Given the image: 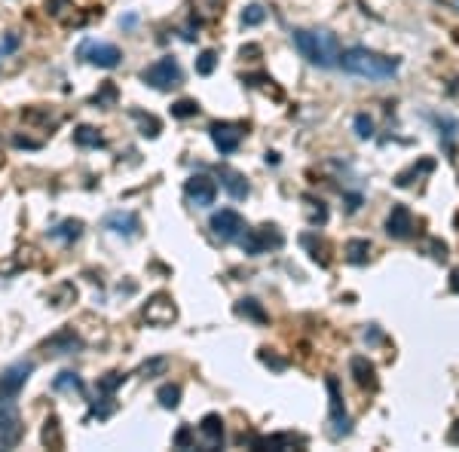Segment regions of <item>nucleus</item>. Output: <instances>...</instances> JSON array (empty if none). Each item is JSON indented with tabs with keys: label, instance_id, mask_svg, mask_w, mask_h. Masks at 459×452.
Returning a JSON list of instances; mask_svg holds the SVG:
<instances>
[{
	"label": "nucleus",
	"instance_id": "24",
	"mask_svg": "<svg viewBox=\"0 0 459 452\" xmlns=\"http://www.w3.org/2000/svg\"><path fill=\"white\" fill-rule=\"evenodd\" d=\"M53 235L61 239V242H74V239L83 235V220H65L58 230H53Z\"/></svg>",
	"mask_w": 459,
	"mask_h": 452
},
{
	"label": "nucleus",
	"instance_id": "39",
	"mask_svg": "<svg viewBox=\"0 0 459 452\" xmlns=\"http://www.w3.org/2000/svg\"><path fill=\"white\" fill-rule=\"evenodd\" d=\"M450 291L459 294V269H453V275H450Z\"/></svg>",
	"mask_w": 459,
	"mask_h": 452
},
{
	"label": "nucleus",
	"instance_id": "11",
	"mask_svg": "<svg viewBox=\"0 0 459 452\" xmlns=\"http://www.w3.org/2000/svg\"><path fill=\"white\" fill-rule=\"evenodd\" d=\"M386 232H389L392 239H411V235L416 232L413 214L407 205H392L389 217H386Z\"/></svg>",
	"mask_w": 459,
	"mask_h": 452
},
{
	"label": "nucleus",
	"instance_id": "1",
	"mask_svg": "<svg viewBox=\"0 0 459 452\" xmlns=\"http://www.w3.org/2000/svg\"><path fill=\"white\" fill-rule=\"evenodd\" d=\"M291 40L297 46V53L315 68H337L340 65L343 49L337 43V37L331 31H306V28H294Z\"/></svg>",
	"mask_w": 459,
	"mask_h": 452
},
{
	"label": "nucleus",
	"instance_id": "33",
	"mask_svg": "<svg viewBox=\"0 0 459 452\" xmlns=\"http://www.w3.org/2000/svg\"><path fill=\"white\" fill-rule=\"evenodd\" d=\"M135 119L141 122V135L144 138H157L159 135V122L153 117H144V113H135Z\"/></svg>",
	"mask_w": 459,
	"mask_h": 452
},
{
	"label": "nucleus",
	"instance_id": "32",
	"mask_svg": "<svg viewBox=\"0 0 459 452\" xmlns=\"http://www.w3.org/2000/svg\"><path fill=\"white\" fill-rule=\"evenodd\" d=\"M43 443H49V446H61V434H58V419L53 416V419H46V428H43Z\"/></svg>",
	"mask_w": 459,
	"mask_h": 452
},
{
	"label": "nucleus",
	"instance_id": "7",
	"mask_svg": "<svg viewBox=\"0 0 459 452\" xmlns=\"http://www.w3.org/2000/svg\"><path fill=\"white\" fill-rule=\"evenodd\" d=\"M144 318H147V324H153V327H169V324L178 321V306H175L172 296L157 294V296H150V300H147Z\"/></svg>",
	"mask_w": 459,
	"mask_h": 452
},
{
	"label": "nucleus",
	"instance_id": "31",
	"mask_svg": "<svg viewBox=\"0 0 459 452\" xmlns=\"http://www.w3.org/2000/svg\"><path fill=\"white\" fill-rule=\"evenodd\" d=\"M263 18H267V13H263V6L260 4H251V6H245V13H242V25H260Z\"/></svg>",
	"mask_w": 459,
	"mask_h": 452
},
{
	"label": "nucleus",
	"instance_id": "8",
	"mask_svg": "<svg viewBox=\"0 0 459 452\" xmlns=\"http://www.w3.org/2000/svg\"><path fill=\"white\" fill-rule=\"evenodd\" d=\"M211 232L218 235L221 242H236L242 230H245V220H242V214L239 211H230V208H223L218 214H211Z\"/></svg>",
	"mask_w": 459,
	"mask_h": 452
},
{
	"label": "nucleus",
	"instance_id": "19",
	"mask_svg": "<svg viewBox=\"0 0 459 452\" xmlns=\"http://www.w3.org/2000/svg\"><path fill=\"white\" fill-rule=\"evenodd\" d=\"M300 440H294L291 434H273V437H258L254 440V449H288Z\"/></svg>",
	"mask_w": 459,
	"mask_h": 452
},
{
	"label": "nucleus",
	"instance_id": "34",
	"mask_svg": "<svg viewBox=\"0 0 459 452\" xmlns=\"http://www.w3.org/2000/svg\"><path fill=\"white\" fill-rule=\"evenodd\" d=\"M175 446H178V449H190V446H193V428H190V425H184L178 434H175Z\"/></svg>",
	"mask_w": 459,
	"mask_h": 452
},
{
	"label": "nucleus",
	"instance_id": "28",
	"mask_svg": "<svg viewBox=\"0 0 459 452\" xmlns=\"http://www.w3.org/2000/svg\"><path fill=\"white\" fill-rule=\"evenodd\" d=\"M214 68H218V53H214V49H206V53L196 58V74L199 77H209Z\"/></svg>",
	"mask_w": 459,
	"mask_h": 452
},
{
	"label": "nucleus",
	"instance_id": "15",
	"mask_svg": "<svg viewBox=\"0 0 459 452\" xmlns=\"http://www.w3.org/2000/svg\"><path fill=\"white\" fill-rule=\"evenodd\" d=\"M199 434L206 437V446L209 449H218L223 443V419L218 413H209L206 419L199 422Z\"/></svg>",
	"mask_w": 459,
	"mask_h": 452
},
{
	"label": "nucleus",
	"instance_id": "5",
	"mask_svg": "<svg viewBox=\"0 0 459 452\" xmlns=\"http://www.w3.org/2000/svg\"><path fill=\"white\" fill-rule=\"evenodd\" d=\"M31 373H34V364H31V361L9 364L4 373H0V404H9V400L22 392L25 382L31 379Z\"/></svg>",
	"mask_w": 459,
	"mask_h": 452
},
{
	"label": "nucleus",
	"instance_id": "38",
	"mask_svg": "<svg viewBox=\"0 0 459 452\" xmlns=\"http://www.w3.org/2000/svg\"><path fill=\"white\" fill-rule=\"evenodd\" d=\"M447 443H453V446L459 443V422H453V428L447 431Z\"/></svg>",
	"mask_w": 459,
	"mask_h": 452
},
{
	"label": "nucleus",
	"instance_id": "35",
	"mask_svg": "<svg viewBox=\"0 0 459 452\" xmlns=\"http://www.w3.org/2000/svg\"><path fill=\"white\" fill-rule=\"evenodd\" d=\"M157 370H166V361H162V357H157V361H150V364H144V367L138 370V373L150 379V373H157Z\"/></svg>",
	"mask_w": 459,
	"mask_h": 452
},
{
	"label": "nucleus",
	"instance_id": "10",
	"mask_svg": "<svg viewBox=\"0 0 459 452\" xmlns=\"http://www.w3.org/2000/svg\"><path fill=\"white\" fill-rule=\"evenodd\" d=\"M328 394H331V425H334V437H343L349 434V413L343 407V397H340V382L334 376H328Z\"/></svg>",
	"mask_w": 459,
	"mask_h": 452
},
{
	"label": "nucleus",
	"instance_id": "17",
	"mask_svg": "<svg viewBox=\"0 0 459 452\" xmlns=\"http://www.w3.org/2000/svg\"><path fill=\"white\" fill-rule=\"evenodd\" d=\"M221 183H223V190H227L233 199H245V196H248V181H245L239 171L221 168Z\"/></svg>",
	"mask_w": 459,
	"mask_h": 452
},
{
	"label": "nucleus",
	"instance_id": "29",
	"mask_svg": "<svg viewBox=\"0 0 459 452\" xmlns=\"http://www.w3.org/2000/svg\"><path fill=\"white\" fill-rule=\"evenodd\" d=\"M352 126H355V135H359L362 141H367V138H374V119L367 117V113H355Z\"/></svg>",
	"mask_w": 459,
	"mask_h": 452
},
{
	"label": "nucleus",
	"instance_id": "25",
	"mask_svg": "<svg viewBox=\"0 0 459 452\" xmlns=\"http://www.w3.org/2000/svg\"><path fill=\"white\" fill-rule=\"evenodd\" d=\"M157 400H159V407L175 409V407L181 404V388H178V385H162L159 392H157Z\"/></svg>",
	"mask_w": 459,
	"mask_h": 452
},
{
	"label": "nucleus",
	"instance_id": "4",
	"mask_svg": "<svg viewBox=\"0 0 459 452\" xmlns=\"http://www.w3.org/2000/svg\"><path fill=\"white\" fill-rule=\"evenodd\" d=\"M141 80L150 86V89H159V92H166V89H175L181 83V65H178V58H159V61H153L150 68L141 70Z\"/></svg>",
	"mask_w": 459,
	"mask_h": 452
},
{
	"label": "nucleus",
	"instance_id": "13",
	"mask_svg": "<svg viewBox=\"0 0 459 452\" xmlns=\"http://www.w3.org/2000/svg\"><path fill=\"white\" fill-rule=\"evenodd\" d=\"M83 58L89 61V65L110 70V68H117V65H120L122 53H120V49H117L114 43H86V46H83Z\"/></svg>",
	"mask_w": 459,
	"mask_h": 452
},
{
	"label": "nucleus",
	"instance_id": "21",
	"mask_svg": "<svg viewBox=\"0 0 459 452\" xmlns=\"http://www.w3.org/2000/svg\"><path fill=\"white\" fill-rule=\"evenodd\" d=\"M53 388H56V392H77V394H83V379H80L77 373H58Z\"/></svg>",
	"mask_w": 459,
	"mask_h": 452
},
{
	"label": "nucleus",
	"instance_id": "26",
	"mask_svg": "<svg viewBox=\"0 0 459 452\" xmlns=\"http://www.w3.org/2000/svg\"><path fill=\"white\" fill-rule=\"evenodd\" d=\"M236 312L239 315H245V318H254V321H267V312L260 309V303L258 300H239V306H236Z\"/></svg>",
	"mask_w": 459,
	"mask_h": 452
},
{
	"label": "nucleus",
	"instance_id": "37",
	"mask_svg": "<svg viewBox=\"0 0 459 452\" xmlns=\"http://www.w3.org/2000/svg\"><path fill=\"white\" fill-rule=\"evenodd\" d=\"M432 257H435V260H447V244L444 242H432Z\"/></svg>",
	"mask_w": 459,
	"mask_h": 452
},
{
	"label": "nucleus",
	"instance_id": "27",
	"mask_svg": "<svg viewBox=\"0 0 459 452\" xmlns=\"http://www.w3.org/2000/svg\"><path fill=\"white\" fill-rule=\"evenodd\" d=\"M196 113H199V104L196 101H190V98H181V101L172 104V117L175 119H190V117H196Z\"/></svg>",
	"mask_w": 459,
	"mask_h": 452
},
{
	"label": "nucleus",
	"instance_id": "9",
	"mask_svg": "<svg viewBox=\"0 0 459 452\" xmlns=\"http://www.w3.org/2000/svg\"><path fill=\"white\" fill-rule=\"evenodd\" d=\"M22 440V419L13 404H0V449H9Z\"/></svg>",
	"mask_w": 459,
	"mask_h": 452
},
{
	"label": "nucleus",
	"instance_id": "23",
	"mask_svg": "<svg viewBox=\"0 0 459 452\" xmlns=\"http://www.w3.org/2000/svg\"><path fill=\"white\" fill-rule=\"evenodd\" d=\"M77 345H80V339L74 333H58L56 339H49L46 348H53V355H68V352H74Z\"/></svg>",
	"mask_w": 459,
	"mask_h": 452
},
{
	"label": "nucleus",
	"instance_id": "16",
	"mask_svg": "<svg viewBox=\"0 0 459 452\" xmlns=\"http://www.w3.org/2000/svg\"><path fill=\"white\" fill-rule=\"evenodd\" d=\"M349 367H352V376H355V382H359L362 388H376V370H374V364L367 361L364 355H355L352 361H349Z\"/></svg>",
	"mask_w": 459,
	"mask_h": 452
},
{
	"label": "nucleus",
	"instance_id": "30",
	"mask_svg": "<svg viewBox=\"0 0 459 452\" xmlns=\"http://www.w3.org/2000/svg\"><path fill=\"white\" fill-rule=\"evenodd\" d=\"M122 379H126V376H122V373H117V370H114V373H107V376H101V379H98V392H105V394H114L117 388L122 385Z\"/></svg>",
	"mask_w": 459,
	"mask_h": 452
},
{
	"label": "nucleus",
	"instance_id": "12",
	"mask_svg": "<svg viewBox=\"0 0 459 452\" xmlns=\"http://www.w3.org/2000/svg\"><path fill=\"white\" fill-rule=\"evenodd\" d=\"M209 135L221 153H233L242 141V126H236V122H211Z\"/></svg>",
	"mask_w": 459,
	"mask_h": 452
},
{
	"label": "nucleus",
	"instance_id": "6",
	"mask_svg": "<svg viewBox=\"0 0 459 452\" xmlns=\"http://www.w3.org/2000/svg\"><path fill=\"white\" fill-rule=\"evenodd\" d=\"M184 196L196 205V208H209V205H214V199H218V183H214L209 174H193V178H187V183H184Z\"/></svg>",
	"mask_w": 459,
	"mask_h": 452
},
{
	"label": "nucleus",
	"instance_id": "14",
	"mask_svg": "<svg viewBox=\"0 0 459 452\" xmlns=\"http://www.w3.org/2000/svg\"><path fill=\"white\" fill-rule=\"evenodd\" d=\"M105 230L117 232V235H126V239H132V235H138L141 230V220L135 217L132 211H114L105 217Z\"/></svg>",
	"mask_w": 459,
	"mask_h": 452
},
{
	"label": "nucleus",
	"instance_id": "3",
	"mask_svg": "<svg viewBox=\"0 0 459 452\" xmlns=\"http://www.w3.org/2000/svg\"><path fill=\"white\" fill-rule=\"evenodd\" d=\"M239 244H242V251L248 257H260V254H270L275 248H282L285 235L275 230V226L263 223V226H254V230H242Z\"/></svg>",
	"mask_w": 459,
	"mask_h": 452
},
{
	"label": "nucleus",
	"instance_id": "18",
	"mask_svg": "<svg viewBox=\"0 0 459 452\" xmlns=\"http://www.w3.org/2000/svg\"><path fill=\"white\" fill-rule=\"evenodd\" d=\"M367 257H371V242H367V239L346 242V260H349V263L362 266V263H367Z\"/></svg>",
	"mask_w": 459,
	"mask_h": 452
},
{
	"label": "nucleus",
	"instance_id": "20",
	"mask_svg": "<svg viewBox=\"0 0 459 452\" xmlns=\"http://www.w3.org/2000/svg\"><path fill=\"white\" fill-rule=\"evenodd\" d=\"M74 141L80 144V147H101V144H105V138L98 135V129H92V126H77Z\"/></svg>",
	"mask_w": 459,
	"mask_h": 452
},
{
	"label": "nucleus",
	"instance_id": "22",
	"mask_svg": "<svg viewBox=\"0 0 459 452\" xmlns=\"http://www.w3.org/2000/svg\"><path fill=\"white\" fill-rule=\"evenodd\" d=\"M432 168H435V162H432V159H423V162H420V168L413 166L411 171H401V174L395 178V183H398V187H411L413 178H423V174H428Z\"/></svg>",
	"mask_w": 459,
	"mask_h": 452
},
{
	"label": "nucleus",
	"instance_id": "2",
	"mask_svg": "<svg viewBox=\"0 0 459 452\" xmlns=\"http://www.w3.org/2000/svg\"><path fill=\"white\" fill-rule=\"evenodd\" d=\"M398 58H389L383 53H374L367 46H352L340 55V68L352 77H364V80H389L398 74Z\"/></svg>",
	"mask_w": 459,
	"mask_h": 452
},
{
	"label": "nucleus",
	"instance_id": "36",
	"mask_svg": "<svg viewBox=\"0 0 459 452\" xmlns=\"http://www.w3.org/2000/svg\"><path fill=\"white\" fill-rule=\"evenodd\" d=\"M19 46V37L16 34H9L6 40H4V43H0V55H6V53H13V49Z\"/></svg>",
	"mask_w": 459,
	"mask_h": 452
}]
</instances>
